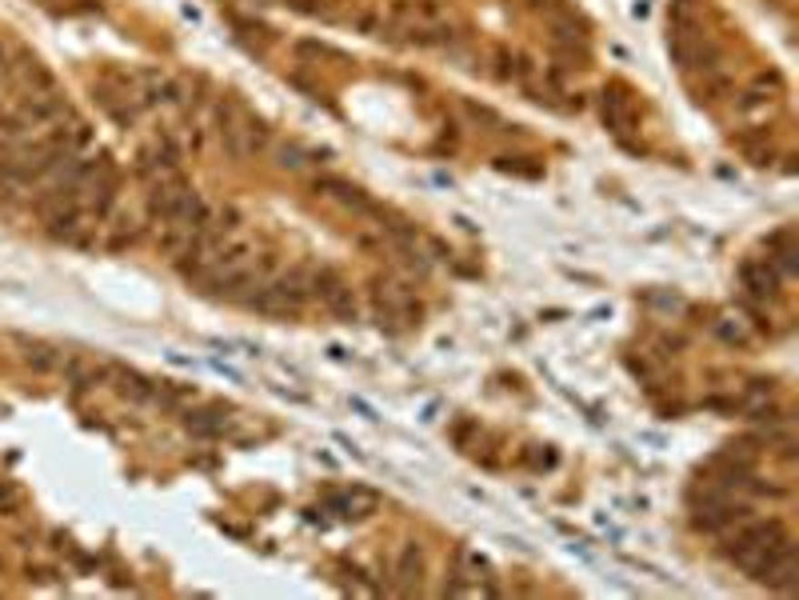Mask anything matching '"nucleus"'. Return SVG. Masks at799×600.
Listing matches in <instances>:
<instances>
[{"instance_id":"obj_34","label":"nucleus","mask_w":799,"mask_h":600,"mask_svg":"<svg viewBox=\"0 0 799 600\" xmlns=\"http://www.w3.org/2000/svg\"><path fill=\"white\" fill-rule=\"evenodd\" d=\"M524 5H528L532 13H544V16H552V13H560V8H568V0H524Z\"/></svg>"},{"instance_id":"obj_37","label":"nucleus","mask_w":799,"mask_h":600,"mask_svg":"<svg viewBox=\"0 0 799 600\" xmlns=\"http://www.w3.org/2000/svg\"><path fill=\"white\" fill-rule=\"evenodd\" d=\"M328 356L332 360H348V348H344V345H328Z\"/></svg>"},{"instance_id":"obj_20","label":"nucleus","mask_w":799,"mask_h":600,"mask_svg":"<svg viewBox=\"0 0 799 600\" xmlns=\"http://www.w3.org/2000/svg\"><path fill=\"white\" fill-rule=\"evenodd\" d=\"M732 76L724 73V68H712V73H704V76H695L692 80V93H695V100H707V105H712V100H724L727 93H732Z\"/></svg>"},{"instance_id":"obj_8","label":"nucleus","mask_w":799,"mask_h":600,"mask_svg":"<svg viewBox=\"0 0 799 600\" xmlns=\"http://www.w3.org/2000/svg\"><path fill=\"white\" fill-rule=\"evenodd\" d=\"M240 305L252 308V313H260V316H276V320H300V316H305V308L292 305L288 296H280L272 285H260L256 293H248Z\"/></svg>"},{"instance_id":"obj_11","label":"nucleus","mask_w":799,"mask_h":600,"mask_svg":"<svg viewBox=\"0 0 799 600\" xmlns=\"http://www.w3.org/2000/svg\"><path fill=\"white\" fill-rule=\"evenodd\" d=\"M420 585H424V553L420 545H404L396 553V593L412 596L420 593Z\"/></svg>"},{"instance_id":"obj_15","label":"nucleus","mask_w":799,"mask_h":600,"mask_svg":"<svg viewBox=\"0 0 799 600\" xmlns=\"http://www.w3.org/2000/svg\"><path fill=\"white\" fill-rule=\"evenodd\" d=\"M495 80H504V85H508V80H520V85H528V76L535 73V65H532V56L528 53H512V48H495Z\"/></svg>"},{"instance_id":"obj_16","label":"nucleus","mask_w":799,"mask_h":600,"mask_svg":"<svg viewBox=\"0 0 799 600\" xmlns=\"http://www.w3.org/2000/svg\"><path fill=\"white\" fill-rule=\"evenodd\" d=\"M228 408H220V405H208V408H196V413H185V428L188 433H196V436H225V428H228Z\"/></svg>"},{"instance_id":"obj_33","label":"nucleus","mask_w":799,"mask_h":600,"mask_svg":"<svg viewBox=\"0 0 799 600\" xmlns=\"http://www.w3.org/2000/svg\"><path fill=\"white\" fill-rule=\"evenodd\" d=\"M352 25H356V28H360V33H364V36H376V33H380V25H384V20H380L376 13H360L356 20H352Z\"/></svg>"},{"instance_id":"obj_27","label":"nucleus","mask_w":799,"mask_h":600,"mask_svg":"<svg viewBox=\"0 0 799 600\" xmlns=\"http://www.w3.org/2000/svg\"><path fill=\"white\" fill-rule=\"evenodd\" d=\"M212 225L232 236V233H240V225H245V213H240V205H220V208H212Z\"/></svg>"},{"instance_id":"obj_36","label":"nucleus","mask_w":799,"mask_h":600,"mask_svg":"<svg viewBox=\"0 0 799 600\" xmlns=\"http://www.w3.org/2000/svg\"><path fill=\"white\" fill-rule=\"evenodd\" d=\"M352 408H356V413H360V416H368V420H376V408H372V405H364V400H360V396H352Z\"/></svg>"},{"instance_id":"obj_25","label":"nucleus","mask_w":799,"mask_h":600,"mask_svg":"<svg viewBox=\"0 0 799 600\" xmlns=\"http://www.w3.org/2000/svg\"><path fill=\"white\" fill-rule=\"evenodd\" d=\"M276 165L288 168V173H300V168L312 165V153L308 148H300V145H280L276 148Z\"/></svg>"},{"instance_id":"obj_13","label":"nucleus","mask_w":799,"mask_h":600,"mask_svg":"<svg viewBox=\"0 0 799 600\" xmlns=\"http://www.w3.org/2000/svg\"><path fill=\"white\" fill-rule=\"evenodd\" d=\"M767 588H775V593H795L799 585V556H795V540H787V545L780 548V556H775L772 573L764 576Z\"/></svg>"},{"instance_id":"obj_21","label":"nucleus","mask_w":799,"mask_h":600,"mask_svg":"<svg viewBox=\"0 0 799 600\" xmlns=\"http://www.w3.org/2000/svg\"><path fill=\"white\" fill-rule=\"evenodd\" d=\"M348 285V280H344V273L340 268H332V265H312V300H328V296H336L340 288Z\"/></svg>"},{"instance_id":"obj_1","label":"nucleus","mask_w":799,"mask_h":600,"mask_svg":"<svg viewBox=\"0 0 799 600\" xmlns=\"http://www.w3.org/2000/svg\"><path fill=\"white\" fill-rule=\"evenodd\" d=\"M276 268H280V260L272 256V253H265L260 260H245V265H236V268H225V273H205L200 280H192V288H196L200 296H208V300H245L248 293H256L260 285H268L272 276H276Z\"/></svg>"},{"instance_id":"obj_5","label":"nucleus","mask_w":799,"mask_h":600,"mask_svg":"<svg viewBox=\"0 0 799 600\" xmlns=\"http://www.w3.org/2000/svg\"><path fill=\"white\" fill-rule=\"evenodd\" d=\"M13 113L20 116V125L28 128V133H36V128H53L60 125L73 108H68V100L60 93H20Z\"/></svg>"},{"instance_id":"obj_12","label":"nucleus","mask_w":799,"mask_h":600,"mask_svg":"<svg viewBox=\"0 0 799 600\" xmlns=\"http://www.w3.org/2000/svg\"><path fill=\"white\" fill-rule=\"evenodd\" d=\"M376 505H380V496L372 493V488H360V485H352V488H344V493H332V496H328V508H332V513L352 516V520L376 513Z\"/></svg>"},{"instance_id":"obj_38","label":"nucleus","mask_w":799,"mask_h":600,"mask_svg":"<svg viewBox=\"0 0 799 600\" xmlns=\"http://www.w3.org/2000/svg\"><path fill=\"white\" fill-rule=\"evenodd\" d=\"M632 16H640V20L647 16V0H635V5H632Z\"/></svg>"},{"instance_id":"obj_22","label":"nucleus","mask_w":799,"mask_h":600,"mask_svg":"<svg viewBox=\"0 0 799 600\" xmlns=\"http://www.w3.org/2000/svg\"><path fill=\"white\" fill-rule=\"evenodd\" d=\"M185 400H196V388L192 385H176V380H156V393H153V405L168 408V413H176Z\"/></svg>"},{"instance_id":"obj_4","label":"nucleus","mask_w":799,"mask_h":600,"mask_svg":"<svg viewBox=\"0 0 799 600\" xmlns=\"http://www.w3.org/2000/svg\"><path fill=\"white\" fill-rule=\"evenodd\" d=\"M312 193L336 200L344 213H352L360 220H380L384 216V205H376L360 185H352V180H344V176H316L312 180Z\"/></svg>"},{"instance_id":"obj_9","label":"nucleus","mask_w":799,"mask_h":600,"mask_svg":"<svg viewBox=\"0 0 799 600\" xmlns=\"http://www.w3.org/2000/svg\"><path fill=\"white\" fill-rule=\"evenodd\" d=\"M108 385L116 388L128 405H153V393H156V380L140 376L136 368H125V365H113L108 368Z\"/></svg>"},{"instance_id":"obj_17","label":"nucleus","mask_w":799,"mask_h":600,"mask_svg":"<svg viewBox=\"0 0 799 600\" xmlns=\"http://www.w3.org/2000/svg\"><path fill=\"white\" fill-rule=\"evenodd\" d=\"M20 348H25V365L33 368V373H60V360H65V353L60 348H53V345H45V340H20Z\"/></svg>"},{"instance_id":"obj_30","label":"nucleus","mask_w":799,"mask_h":600,"mask_svg":"<svg viewBox=\"0 0 799 600\" xmlns=\"http://www.w3.org/2000/svg\"><path fill=\"white\" fill-rule=\"evenodd\" d=\"M292 53H296L300 60H305V56H316V60H320V56H332V60H340V56H344L340 48L324 45V40H296V45H292Z\"/></svg>"},{"instance_id":"obj_24","label":"nucleus","mask_w":799,"mask_h":600,"mask_svg":"<svg viewBox=\"0 0 799 600\" xmlns=\"http://www.w3.org/2000/svg\"><path fill=\"white\" fill-rule=\"evenodd\" d=\"M108 225V220H105ZM140 240V225H133V220H116V225H108V236H105V248L108 253H125V248H133Z\"/></svg>"},{"instance_id":"obj_3","label":"nucleus","mask_w":799,"mask_h":600,"mask_svg":"<svg viewBox=\"0 0 799 600\" xmlns=\"http://www.w3.org/2000/svg\"><path fill=\"white\" fill-rule=\"evenodd\" d=\"M192 193V185H188V176L180 173H168V176H156V180H148V193H145V216L153 220V225L160 228V225H168V220H176V213H180V205H185V196Z\"/></svg>"},{"instance_id":"obj_2","label":"nucleus","mask_w":799,"mask_h":600,"mask_svg":"<svg viewBox=\"0 0 799 600\" xmlns=\"http://www.w3.org/2000/svg\"><path fill=\"white\" fill-rule=\"evenodd\" d=\"M180 160H185V140H180L176 133H160V136L145 140V145L136 148L133 168H136V176L148 185V180H156V176L176 173Z\"/></svg>"},{"instance_id":"obj_26","label":"nucleus","mask_w":799,"mask_h":600,"mask_svg":"<svg viewBox=\"0 0 799 600\" xmlns=\"http://www.w3.org/2000/svg\"><path fill=\"white\" fill-rule=\"evenodd\" d=\"M408 16L416 20V25H440L444 5L440 0H408Z\"/></svg>"},{"instance_id":"obj_35","label":"nucleus","mask_w":799,"mask_h":600,"mask_svg":"<svg viewBox=\"0 0 799 600\" xmlns=\"http://www.w3.org/2000/svg\"><path fill=\"white\" fill-rule=\"evenodd\" d=\"M208 365H212V368H216V373H225L228 380H236V385H240V380H245V376H240V373H236V368H228V365H225V360H220V356H216V360H208Z\"/></svg>"},{"instance_id":"obj_23","label":"nucleus","mask_w":799,"mask_h":600,"mask_svg":"<svg viewBox=\"0 0 799 600\" xmlns=\"http://www.w3.org/2000/svg\"><path fill=\"white\" fill-rule=\"evenodd\" d=\"M324 308H328V316H332V320H340V325H356V320H360L356 293H352L348 285H344L336 296H328V300H324Z\"/></svg>"},{"instance_id":"obj_29","label":"nucleus","mask_w":799,"mask_h":600,"mask_svg":"<svg viewBox=\"0 0 799 600\" xmlns=\"http://www.w3.org/2000/svg\"><path fill=\"white\" fill-rule=\"evenodd\" d=\"M524 160L528 156H495V168H500V173H515V176H528V180H535L544 173L540 165H524Z\"/></svg>"},{"instance_id":"obj_28","label":"nucleus","mask_w":799,"mask_h":600,"mask_svg":"<svg viewBox=\"0 0 799 600\" xmlns=\"http://www.w3.org/2000/svg\"><path fill=\"white\" fill-rule=\"evenodd\" d=\"M352 245H356L360 253H380V256H384L388 240H384L380 228H356V233H352Z\"/></svg>"},{"instance_id":"obj_14","label":"nucleus","mask_w":799,"mask_h":600,"mask_svg":"<svg viewBox=\"0 0 799 600\" xmlns=\"http://www.w3.org/2000/svg\"><path fill=\"white\" fill-rule=\"evenodd\" d=\"M256 253V245H252L248 236H240V233H232L225 245L212 253V265L205 268V273H225V268H236V265H245V260Z\"/></svg>"},{"instance_id":"obj_10","label":"nucleus","mask_w":799,"mask_h":600,"mask_svg":"<svg viewBox=\"0 0 799 600\" xmlns=\"http://www.w3.org/2000/svg\"><path fill=\"white\" fill-rule=\"evenodd\" d=\"M740 285L747 288V296L752 300H772L775 288H780V273H775L767 260H744L740 265Z\"/></svg>"},{"instance_id":"obj_18","label":"nucleus","mask_w":799,"mask_h":600,"mask_svg":"<svg viewBox=\"0 0 799 600\" xmlns=\"http://www.w3.org/2000/svg\"><path fill=\"white\" fill-rule=\"evenodd\" d=\"M408 45H416V48H448V45H456V28L452 25H412L408 28Z\"/></svg>"},{"instance_id":"obj_31","label":"nucleus","mask_w":799,"mask_h":600,"mask_svg":"<svg viewBox=\"0 0 799 600\" xmlns=\"http://www.w3.org/2000/svg\"><path fill=\"white\" fill-rule=\"evenodd\" d=\"M712 328H715V336H720L724 345H740V348L747 345V333H744V325H735V320H715Z\"/></svg>"},{"instance_id":"obj_7","label":"nucleus","mask_w":799,"mask_h":600,"mask_svg":"<svg viewBox=\"0 0 799 600\" xmlns=\"http://www.w3.org/2000/svg\"><path fill=\"white\" fill-rule=\"evenodd\" d=\"M600 116H604V125H608L615 136L632 133L635 105H632L628 88H624V85H608V88H604V93H600Z\"/></svg>"},{"instance_id":"obj_32","label":"nucleus","mask_w":799,"mask_h":600,"mask_svg":"<svg viewBox=\"0 0 799 600\" xmlns=\"http://www.w3.org/2000/svg\"><path fill=\"white\" fill-rule=\"evenodd\" d=\"M13 53H16V45L0 40V88H8V80H13Z\"/></svg>"},{"instance_id":"obj_6","label":"nucleus","mask_w":799,"mask_h":600,"mask_svg":"<svg viewBox=\"0 0 799 600\" xmlns=\"http://www.w3.org/2000/svg\"><path fill=\"white\" fill-rule=\"evenodd\" d=\"M136 88H140V105H145V108L185 105V85H180L176 76L160 73V68H140V73H136Z\"/></svg>"},{"instance_id":"obj_19","label":"nucleus","mask_w":799,"mask_h":600,"mask_svg":"<svg viewBox=\"0 0 799 600\" xmlns=\"http://www.w3.org/2000/svg\"><path fill=\"white\" fill-rule=\"evenodd\" d=\"M196 233H200V228H192V225H160L156 228V248L165 256L176 260L192 245V240H196Z\"/></svg>"}]
</instances>
